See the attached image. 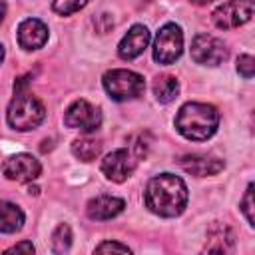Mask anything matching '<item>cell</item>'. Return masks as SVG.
<instances>
[{"mask_svg":"<svg viewBox=\"0 0 255 255\" xmlns=\"http://www.w3.org/2000/svg\"><path fill=\"white\" fill-rule=\"evenodd\" d=\"M145 205L159 217H177L187 205V187L181 177L161 173L147 181Z\"/></svg>","mask_w":255,"mask_h":255,"instance_id":"obj_1","label":"cell"},{"mask_svg":"<svg viewBox=\"0 0 255 255\" xmlns=\"http://www.w3.org/2000/svg\"><path fill=\"white\" fill-rule=\"evenodd\" d=\"M219 126V114L213 106L201 102H187L179 108L175 116V129L191 139V141H205L209 139Z\"/></svg>","mask_w":255,"mask_h":255,"instance_id":"obj_2","label":"cell"},{"mask_svg":"<svg viewBox=\"0 0 255 255\" xmlns=\"http://www.w3.org/2000/svg\"><path fill=\"white\" fill-rule=\"evenodd\" d=\"M46 118V110L42 106V102L38 98H34L32 94L24 92H16V98L10 102L8 112H6V120L10 124V128L18 129V131H28L38 128Z\"/></svg>","mask_w":255,"mask_h":255,"instance_id":"obj_3","label":"cell"},{"mask_svg":"<svg viewBox=\"0 0 255 255\" xmlns=\"http://www.w3.org/2000/svg\"><path fill=\"white\" fill-rule=\"evenodd\" d=\"M108 96L116 102H128L133 98H139L145 90L143 76L131 72V70H110L104 74L102 80Z\"/></svg>","mask_w":255,"mask_h":255,"instance_id":"obj_4","label":"cell"},{"mask_svg":"<svg viewBox=\"0 0 255 255\" xmlns=\"http://www.w3.org/2000/svg\"><path fill=\"white\" fill-rule=\"evenodd\" d=\"M183 52V32L177 24L159 28L153 42V60L157 64H173Z\"/></svg>","mask_w":255,"mask_h":255,"instance_id":"obj_5","label":"cell"},{"mask_svg":"<svg viewBox=\"0 0 255 255\" xmlns=\"http://www.w3.org/2000/svg\"><path fill=\"white\" fill-rule=\"evenodd\" d=\"M64 124L72 129L92 133L102 126V112L86 100H76L64 114Z\"/></svg>","mask_w":255,"mask_h":255,"instance_id":"obj_6","label":"cell"},{"mask_svg":"<svg viewBox=\"0 0 255 255\" xmlns=\"http://www.w3.org/2000/svg\"><path fill=\"white\" fill-rule=\"evenodd\" d=\"M251 16H253V0H229L219 8H215L213 24L221 30H231L249 22Z\"/></svg>","mask_w":255,"mask_h":255,"instance_id":"obj_7","label":"cell"},{"mask_svg":"<svg viewBox=\"0 0 255 255\" xmlns=\"http://www.w3.org/2000/svg\"><path fill=\"white\" fill-rule=\"evenodd\" d=\"M191 58H193V62L203 64V66H217L221 62H225L227 48L215 36L197 34L191 42Z\"/></svg>","mask_w":255,"mask_h":255,"instance_id":"obj_8","label":"cell"},{"mask_svg":"<svg viewBox=\"0 0 255 255\" xmlns=\"http://www.w3.org/2000/svg\"><path fill=\"white\" fill-rule=\"evenodd\" d=\"M40 171H42L40 161L30 153L10 155L2 165V173L12 181H32L40 175Z\"/></svg>","mask_w":255,"mask_h":255,"instance_id":"obj_9","label":"cell"},{"mask_svg":"<svg viewBox=\"0 0 255 255\" xmlns=\"http://www.w3.org/2000/svg\"><path fill=\"white\" fill-rule=\"evenodd\" d=\"M135 169V159L131 155V151L128 149H114L112 153H108L104 159H102V171L108 179L116 181V183H122L126 181L131 171Z\"/></svg>","mask_w":255,"mask_h":255,"instance_id":"obj_10","label":"cell"},{"mask_svg":"<svg viewBox=\"0 0 255 255\" xmlns=\"http://www.w3.org/2000/svg\"><path fill=\"white\" fill-rule=\"evenodd\" d=\"M48 42V26L38 18H26L18 26V44L24 50H40Z\"/></svg>","mask_w":255,"mask_h":255,"instance_id":"obj_11","label":"cell"},{"mask_svg":"<svg viewBox=\"0 0 255 255\" xmlns=\"http://www.w3.org/2000/svg\"><path fill=\"white\" fill-rule=\"evenodd\" d=\"M147 44H149V30L141 24H135L122 38L118 46V54L122 60H133L147 48Z\"/></svg>","mask_w":255,"mask_h":255,"instance_id":"obj_12","label":"cell"},{"mask_svg":"<svg viewBox=\"0 0 255 255\" xmlns=\"http://www.w3.org/2000/svg\"><path fill=\"white\" fill-rule=\"evenodd\" d=\"M177 163L181 165L183 171H187L195 177L215 175L225 167V163L219 157H211V155H183Z\"/></svg>","mask_w":255,"mask_h":255,"instance_id":"obj_13","label":"cell"},{"mask_svg":"<svg viewBox=\"0 0 255 255\" xmlns=\"http://www.w3.org/2000/svg\"><path fill=\"white\" fill-rule=\"evenodd\" d=\"M126 207V201L120 197H112V195H100L96 199H90L86 205V213L90 219L96 221H106L112 219L116 215H120Z\"/></svg>","mask_w":255,"mask_h":255,"instance_id":"obj_14","label":"cell"},{"mask_svg":"<svg viewBox=\"0 0 255 255\" xmlns=\"http://www.w3.org/2000/svg\"><path fill=\"white\" fill-rule=\"evenodd\" d=\"M235 245V235L227 225L213 223L207 231V241H205V251L209 253H229Z\"/></svg>","mask_w":255,"mask_h":255,"instance_id":"obj_15","label":"cell"},{"mask_svg":"<svg viewBox=\"0 0 255 255\" xmlns=\"http://www.w3.org/2000/svg\"><path fill=\"white\" fill-rule=\"evenodd\" d=\"M24 225V211L10 201L0 199V231L2 233H16Z\"/></svg>","mask_w":255,"mask_h":255,"instance_id":"obj_16","label":"cell"},{"mask_svg":"<svg viewBox=\"0 0 255 255\" xmlns=\"http://www.w3.org/2000/svg\"><path fill=\"white\" fill-rule=\"evenodd\" d=\"M177 92H179V84H177V80L173 76L163 74V76H157L153 80V94L161 104H167V102L175 100Z\"/></svg>","mask_w":255,"mask_h":255,"instance_id":"obj_17","label":"cell"},{"mask_svg":"<svg viewBox=\"0 0 255 255\" xmlns=\"http://www.w3.org/2000/svg\"><path fill=\"white\" fill-rule=\"evenodd\" d=\"M102 151V143L98 139H90V137H82V139H76L72 143V153L82 159V161H92L100 155Z\"/></svg>","mask_w":255,"mask_h":255,"instance_id":"obj_18","label":"cell"},{"mask_svg":"<svg viewBox=\"0 0 255 255\" xmlns=\"http://www.w3.org/2000/svg\"><path fill=\"white\" fill-rule=\"evenodd\" d=\"M72 245V229L66 223H60L52 233V247L56 253H66Z\"/></svg>","mask_w":255,"mask_h":255,"instance_id":"obj_19","label":"cell"},{"mask_svg":"<svg viewBox=\"0 0 255 255\" xmlns=\"http://www.w3.org/2000/svg\"><path fill=\"white\" fill-rule=\"evenodd\" d=\"M86 4H88V0H54L52 8L60 16H70V14L78 12V10H82Z\"/></svg>","mask_w":255,"mask_h":255,"instance_id":"obj_20","label":"cell"},{"mask_svg":"<svg viewBox=\"0 0 255 255\" xmlns=\"http://www.w3.org/2000/svg\"><path fill=\"white\" fill-rule=\"evenodd\" d=\"M237 72H239L245 80H251L253 74H255V60H253V56H249V54L239 56V58H237Z\"/></svg>","mask_w":255,"mask_h":255,"instance_id":"obj_21","label":"cell"},{"mask_svg":"<svg viewBox=\"0 0 255 255\" xmlns=\"http://www.w3.org/2000/svg\"><path fill=\"white\" fill-rule=\"evenodd\" d=\"M241 211L245 213L249 225H255V213H253V183L247 185V191L241 199Z\"/></svg>","mask_w":255,"mask_h":255,"instance_id":"obj_22","label":"cell"},{"mask_svg":"<svg viewBox=\"0 0 255 255\" xmlns=\"http://www.w3.org/2000/svg\"><path fill=\"white\" fill-rule=\"evenodd\" d=\"M106 251H120V253H129L131 249L128 245H122V243H116V241H104L96 247V253H106Z\"/></svg>","mask_w":255,"mask_h":255,"instance_id":"obj_23","label":"cell"},{"mask_svg":"<svg viewBox=\"0 0 255 255\" xmlns=\"http://www.w3.org/2000/svg\"><path fill=\"white\" fill-rule=\"evenodd\" d=\"M6 253H34V245L30 241H22V243H16V245L8 247Z\"/></svg>","mask_w":255,"mask_h":255,"instance_id":"obj_24","label":"cell"},{"mask_svg":"<svg viewBox=\"0 0 255 255\" xmlns=\"http://www.w3.org/2000/svg\"><path fill=\"white\" fill-rule=\"evenodd\" d=\"M4 16H6V4H4V2H0V22L4 20Z\"/></svg>","mask_w":255,"mask_h":255,"instance_id":"obj_25","label":"cell"},{"mask_svg":"<svg viewBox=\"0 0 255 255\" xmlns=\"http://www.w3.org/2000/svg\"><path fill=\"white\" fill-rule=\"evenodd\" d=\"M38 191H40V189H38L36 185H30V187H28V193H32V195H38Z\"/></svg>","mask_w":255,"mask_h":255,"instance_id":"obj_26","label":"cell"},{"mask_svg":"<svg viewBox=\"0 0 255 255\" xmlns=\"http://www.w3.org/2000/svg\"><path fill=\"white\" fill-rule=\"evenodd\" d=\"M191 2H193V4H209L211 0H191Z\"/></svg>","mask_w":255,"mask_h":255,"instance_id":"obj_27","label":"cell"},{"mask_svg":"<svg viewBox=\"0 0 255 255\" xmlns=\"http://www.w3.org/2000/svg\"><path fill=\"white\" fill-rule=\"evenodd\" d=\"M2 60H4V46L0 44V64H2Z\"/></svg>","mask_w":255,"mask_h":255,"instance_id":"obj_28","label":"cell"}]
</instances>
